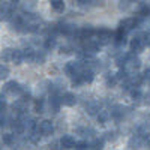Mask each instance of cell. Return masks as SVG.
I'll use <instances>...</instances> for the list:
<instances>
[{
  "mask_svg": "<svg viewBox=\"0 0 150 150\" xmlns=\"http://www.w3.org/2000/svg\"><path fill=\"white\" fill-rule=\"evenodd\" d=\"M112 35H114V33H111L110 29L102 27V29H98V30L95 32V36H93V38L99 42V45L104 47V45H110V44L112 42Z\"/></svg>",
  "mask_w": 150,
  "mask_h": 150,
  "instance_id": "1",
  "label": "cell"
},
{
  "mask_svg": "<svg viewBox=\"0 0 150 150\" xmlns=\"http://www.w3.org/2000/svg\"><path fill=\"white\" fill-rule=\"evenodd\" d=\"M62 107V95L60 92L50 90V110L51 112H57Z\"/></svg>",
  "mask_w": 150,
  "mask_h": 150,
  "instance_id": "2",
  "label": "cell"
},
{
  "mask_svg": "<svg viewBox=\"0 0 150 150\" xmlns=\"http://www.w3.org/2000/svg\"><path fill=\"white\" fill-rule=\"evenodd\" d=\"M84 69L83 63L81 62H68V63L65 65L63 71H65V75H68V77H74L75 74H78Z\"/></svg>",
  "mask_w": 150,
  "mask_h": 150,
  "instance_id": "3",
  "label": "cell"
},
{
  "mask_svg": "<svg viewBox=\"0 0 150 150\" xmlns=\"http://www.w3.org/2000/svg\"><path fill=\"white\" fill-rule=\"evenodd\" d=\"M129 48H131V53H134V54L141 53L143 50L146 48L144 47V42H143V33L134 36V39L129 42Z\"/></svg>",
  "mask_w": 150,
  "mask_h": 150,
  "instance_id": "4",
  "label": "cell"
},
{
  "mask_svg": "<svg viewBox=\"0 0 150 150\" xmlns=\"http://www.w3.org/2000/svg\"><path fill=\"white\" fill-rule=\"evenodd\" d=\"M12 14H14L12 3L6 2V0H0V20H6L8 21Z\"/></svg>",
  "mask_w": 150,
  "mask_h": 150,
  "instance_id": "5",
  "label": "cell"
},
{
  "mask_svg": "<svg viewBox=\"0 0 150 150\" xmlns=\"http://www.w3.org/2000/svg\"><path fill=\"white\" fill-rule=\"evenodd\" d=\"M129 112H131V108H126L123 105H116L111 110V117L119 122V120H123L125 117H126V114H129Z\"/></svg>",
  "mask_w": 150,
  "mask_h": 150,
  "instance_id": "6",
  "label": "cell"
},
{
  "mask_svg": "<svg viewBox=\"0 0 150 150\" xmlns=\"http://www.w3.org/2000/svg\"><path fill=\"white\" fill-rule=\"evenodd\" d=\"M3 90H5L6 93H12V95H21L24 89L21 87V84L17 83V81H8V83L3 86Z\"/></svg>",
  "mask_w": 150,
  "mask_h": 150,
  "instance_id": "7",
  "label": "cell"
},
{
  "mask_svg": "<svg viewBox=\"0 0 150 150\" xmlns=\"http://www.w3.org/2000/svg\"><path fill=\"white\" fill-rule=\"evenodd\" d=\"M126 32H125L122 27H117L116 33L112 35V44H114L116 47H122L125 45V42H126Z\"/></svg>",
  "mask_w": 150,
  "mask_h": 150,
  "instance_id": "8",
  "label": "cell"
},
{
  "mask_svg": "<svg viewBox=\"0 0 150 150\" xmlns=\"http://www.w3.org/2000/svg\"><path fill=\"white\" fill-rule=\"evenodd\" d=\"M12 110H14L17 114H24V112H27L29 110V101H26V99H17V101L14 102V105H12Z\"/></svg>",
  "mask_w": 150,
  "mask_h": 150,
  "instance_id": "9",
  "label": "cell"
},
{
  "mask_svg": "<svg viewBox=\"0 0 150 150\" xmlns=\"http://www.w3.org/2000/svg\"><path fill=\"white\" fill-rule=\"evenodd\" d=\"M102 110V102L101 101H90L86 104V111L89 116H96L99 111Z\"/></svg>",
  "mask_w": 150,
  "mask_h": 150,
  "instance_id": "10",
  "label": "cell"
},
{
  "mask_svg": "<svg viewBox=\"0 0 150 150\" xmlns=\"http://www.w3.org/2000/svg\"><path fill=\"white\" fill-rule=\"evenodd\" d=\"M53 131H54V126H53L51 120H42L39 123V132H41V135L48 137V135L53 134Z\"/></svg>",
  "mask_w": 150,
  "mask_h": 150,
  "instance_id": "11",
  "label": "cell"
},
{
  "mask_svg": "<svg viewBox=\"0 0 150 150\" xmlns=\"http://www.w3.org/2000/svg\"><path fill=\"white\" fill-rule=\"evenodd\" d=\"M75 104H77V96H75L74 93L66 92V93L62 95V105H65V107H74Z\"/></svg>",
  "mask_w": 150,
  "mask_h": 150,
  "instance_id": "12",
  "label": "cell"
},
{
  "mask_svg": "<svg viewBox=\"0 0 150 150\" xmlns=\"http://www.w3.org/2000/svg\"><path fill=\"white\" fill-rule=\"evenodd\" d=\"M137 135H140L144 141H147L150 138V125L149 123H141L137 128Z\"/></svg>",
  "mask_w": 150,
  "mask_h": 150,
  "instance_id": "13",
  "label": "cell"
},
{
  "mask_svg": "<svg viewBox=\"0 0 150 150\" xmlns=\"http://www.w3.org/2000/svg\"><path fill=\"white\" fill-rule=\"evenodd\" d=\"M95 32H96V30H95L92 26H84V27L80 29V38H78V39H80V41L90 39V38L95 36Z\"/></svg>",
  "mask_w": 150,
  "mask_h": 150,
  "instance_id": "14",
  "label": "cell"
},
{
  "mask_svg": "<svg viewBox=\"0 0 150 150\" xmlns=\"http://www.w3.org/2000/svg\"><path fill=\"white\" fill-rule=\"evenodd\" d=\"M75 138L72 135H62V138H60V146L63 147V149H74L75 147Z\"/></svg>",
  "mask_w": 150,
  "mask_h": 150,
  "instance_id": "15",
  "label": "cell"
},
{
  "mask_svg": "<svg viewBox=\"0 0 150 150\" xmlns=\"http://www.w3.org/2000/svg\"><path fill=\"white\" fill-rule=\"evenodd\" d=\"M144 143L146 141L141 138L140 135H132L129 138V141H128V147L129 149H141L144 146Z\"/></svg>",
  "mask_w": 150,
  "mask_h": 150,
  "instance_id": "16",
  "label": "cell"
},
{
  "mask_svg": "<svg viewBox=\"0 0 150 150\" xmlns=\"http://www.w3.org/2000/svg\"><path fill=\"white\" fill-rule=\"evenodd\" d=\"M119 27H122V29H123L125 32H126V33H129L131 30L137 29L134 17H131V18H125L123 21H120V24H119Z\"/></svg>",
  "mask_w": 150,
  "mask_h": 150,
  "instance_id": "17",
  "label": "cell"
},
{
  "mask_svg": "<svg viewBox=\"0 0 150 150\" xmlns=\"http://www.w3.org/2000/svg\"><path fill=\"white\" fill-rule=\"evenodd\" d=\"M80 74H81V78H83L84 84H90L95 80V71L90 69V68H84Z\"/></svg>",
  "mask_w": 150,
  "mask_h": 150,
  "instance_id": "18",
  "label": "cell"
},
{
  "mask_svg": "<svg viewBox=\"0 0 150 150\" xmlns=\"http://www.w3.org/2000/svg\"><path fill=\"white\" fill-rule=\"evenodd\" d=\"M11 128H12V132H14L15 135H21L24 131H26V126H24V122H23V120H20V119L12 120V123H11Z\"/></svg>",
  "mask_w": 150,
  "mask_h": 150,
  "instance_id": "19",
  "label": "cell"
},
{
  "mask_svg": "<svg viewBox=\"0 0 150 150\" xmlns=\"http://www.w3.org/2000/svg\"><path fill=\"white\" fill-rule=\"evenodd\" d=\"M129 95H131V99L135 102V104H141L143 101V93L140 90V87H134V89L129 90Z\"/></svg>",
  "mask_w": 150,
  "mask_h": 150,
  "instance_id": "20",
  "label": "cell"
},
{
  "mask_svg": "<svg viewBox=\"0 0 150 150\" xmlns=\"http://www.w3.org/2000/svg\"><path fill=\"white\" fill-rule=\"evenodd\" d=\"M96 117H98V122L101 123V125H105L110 119H111V112L108 111V110H101L96 114Z\"/></svg>",
  "mask_w": 150,
  "mask_h": 150,
  "instance_id": "21",
  "label": "cell"
},
{
  "mask_svg": "<svg viewBox=\"0 0 150 150\" xmlns=\"http://www.w3.org/2000/svg\"><path fill=\"white\" fill-rule=\"evenodd\" d=\"M116 84H117L116 74H114V72H107V75H105V86L110 87V89H112Z\"/></svg>",
  "mask_w": 150,
  "mask_h": 150,
  "instance_id": "22",
  "label": "cell"
},
{
  "mask_svg": "<svg viewBox=\"0 0 150 150\" xmlns=\"http://www.w3.org/2000/svg\"><path fill=\"white\" fill-rule=\"evenodd\" d=\"M35 51H36V50H33V48H24V50H23V60L29 62V63H33Z\"/></svg>",
  "mask_w": 150,
  "mask_h": 150,
  "instance_id": "23",
  "label": "cell"
},
{
  "mask_svg": "<svg viewBox=\"0 0 150 150\" xmlns=\"http://www.w3.org/2000/svg\"><path fill=\"white\" fill-rule=\"evenodd\" d=\"M77 134H78V135H81L84 140H86V138H92L93 135H96V134H95V131H93V129H90V128H78V129H77Z\"/></svg>",
  "mask_w": 150,
  "mask_h": 150,
  "instance_id": "24",
  "label": "cell"
},
{
  "mask_svg": "<svg viewBox=\"0 0 150 150\" xmlns=\"http://www.w3.org/2000/svg\"><path fill=\"white\" fill-rule=\"evenodd\" d=\"M128 57H129V53H120L116 57V65L119 68H125L126 66V62H128Z\"/></svg>",
  "mask_w": 150,
  "mask_h": 150,
  "instance_id": "25",
  "label": "cell"
},
{
  "mask_svg": "<svg viewBox=\"0 0 150 150\" xmlns=\"http://www.w3.org/2000/svg\"><path fill=\"white\" fill-rule=\"evenodd\" d=\"M51 8H53L56 12L62 14V12L65 11L66 5H65V2H63V0H51Z\"/></svg>",
  "mask_w": 150,
  "mask_h": 150,
  "instance_id": "26",
  "label": "cell"
},
{
  "mask_svg": "<svg viewBox=\"0 0 150 150\" xmlns=\"http://www.w3.org/2000/svg\"><path fill=\"white\" fill-rule=\"evenodd\" d=\"M12 63L15 65H21L23 62V50H14V54H12Z\"/></svg>",
  "mask_w": 150,
  "mask_h": 150,
  "instance_id": "27",
  "label": "cell"
},
{
  "mask_svg": "<svg viewBox=\"0 0 150 150\" xmlns=\"http://www.w3.org/2000/svg\"><path fill=\"white\" fill-rule=\"evenodd\" d=\"M2 141H3V144H6V146H14V144H15V135H14V134H3Z\"/></svg>",
  "mask_w": 150,
  "mask_h": 150,
  "instance_id": "28",
  "label": "cell"
},
{
  "mask_svg": "<svg viewBox=\"0 0 150 150\" xmlns=\"http://www.w3.org/2000/svg\"><path fill=\"white\" fill-rule=\"evenodd\" d=\"M44 62H45V53H44V51H39V50H36V51H35V59H33V63L42 65Z\"/></svg>",
  "mask_w": 150,
  "mask_h": 150,
  "instance_id": "29",
  "label": "cell"
},
{
  "mask_svg": "<svg viewBox=\"0 0 150 150\" xmlns=\"http://www.w3.org/2000/svg\"><path fill=\"white\" fill-rule=\"evenodd\" d=\"M39 140H41V132H39V129H35V131H32L30 132V135H29V141L32 143V144H38L39 143Z\"/></svg>",
  "mask_w": 150,
  "mask_h": 150,
  "instance_id": "30",
  "label": "cell"
},
{
  "mask_svg": "<svg viewBox=\"0 0 150 150\" xmlns=\"http://www.w3.org/2000/svg\"><path fill=\"white\" fill-rule=\"evenodd\" d=\"M54 47H56V38H54V36L45 38V41H44V48H45V50H53Z\"/></svg>",
  "mask_w": 150,
  "mask_h": 150,
  "instance_id": "31",
  "label": "cell"
},
{
  "mask_svg": "<svg viewBox=\"0 0 150 150\" xmlns=\"http://www.w3.org/2000/svg\"><path fill=\"white\" fill-rule=\"evenodd\" d=\"M12 54H14V48H5L3 53H2V60L3 62H11Z\"/></svg>",
  "mask_w": 150,
  "mask_h": 150,
  "instance_id": "32",
  "label": "cell"
},
{
  "mask_svg": "<svg viewBox=\"0 0 150 150\" xmlns=\"http://www.w3.org/2000/svg\"><path fill=\"white\" fill-rule=\"evenodd\" d=\"M104 138H96V140H93L92 143H89V149H104Z\"/></svg>",
  "mask_w": 150,
  "mask_h": 150,
  "instance_id": "33",
  "label": "cell"
},
{
  "mask_svg": "<svg viewBox=\"0 0 150 150\" xmlns=\"http://www.w3.org/2000/svg\"><path fill=\"white\" fill-rule=\"evenodd\" d=\"M24 122V126H26L27 131H35L36 129V120L35 119H27V120H23Z\"/></svg>",
  "mask_w": 150,
  "mask_h": 150,
  "instance_id": "34",
  "label": "cell"
},
{
  "mask_svg": "<svg viewBox=\"0 0 150 150\" xmlns=\"http://www.w3.org/2000/svg\"><path fill=\"white\" fill-rule=\"evenodd\" d=\"M35 111L38 112V114H42L44 112V99H36L35 101Z\"/></svg>",
  "mask_w": 150,
  "mask_h": 150,
  "instance_id": "35",
  "label": "cell"
},
{
  "mask_svg": "<svg viewBox=\"0 0 150 150\" xmlns=\"http://www.w3.org/2000/svg\"><path fill=\"white\" fill-rule=\"evenodd\" d=\"M9 77V68L5 65H0V80H5Z\"/></svg>",
  "mask_w": 150,
  "mask_h": 150,
  "instance_id": "36",
  "label": "cell"
},
{
  "mask_svg": "<svg viewBox=\"0 0 150 150\" xmlns=\"http://www.w3.org/2000/svg\"><path fill=\"white\" fill-rule=\"evenodd\" d=\"M131 3H132V0H119V8H120L122 11H126Z\"/></svg>",
  "mask_w": 150,
  "mask_h": 150,
  "instance_id": "37",
  "label": "cell"
},
{
  "mask_svg": "<svg viewBox=\"0 0 150 150\" xmlns=\"http://www.w3.org/2000/svg\"><path fill=\"white\" fill-rule=\"evenodd\" d=\"M104 135H105V137H104V140H107V141H111V140H114V138H116V137H114L116 132H114V131H108V132H105Z\"/></svg>",
  "mask_w": 150,
  "mask_h": 150,
  "instance_id": "38",
  "label": "cell"
},
{
  "mask_svg": "<svg viewBox=\"0 0 150 150\" xmlns=\"http://www.w3.org/2000/svg\"><path fill=\"white\" fill-rule=\"evenodd\" d=\"M138 14H141L143 17H149V14H150V8H149L147 5L141 6V9H140V12H138Z\"/></svg>",
  "mask_w": 150,
  "mask_h": 150,
  "instance_id": "39",
  "label": "cell"
},
{
  "mask_svg": "<svg viewBox=\"0 0 150 150\" xmlns=\"http://www.w3.org/2000/svg\"><path fill=\"white\" fill-rule=\"evenodd\" d=\"M143 42H144V47L150 48V33H143Z\"/></svg>",
  "mask_w": 150,
  "mask_h": 150,
  "instance_id": "40",
  "label": "cell"
},
{
  "mask_svg": "<svg viewBox=\"0 0 150 150\" xmlns=\"http://www.w3.org/2000/svg\"><path fill=\"white\" fill-rule=\"evenodd\" d=\"M75 149H89V143H87L86 140L84 141H80V143H75Z\"/></svg>",
  "mask_w": 150,
  "mask_h": 150,
  "instance_id": "41",
  "label": "cell"
},
{
  "mask_svg": "<svg viewBox=\"0 0 150 150\" xmlns=\"http://www.w3.org/2000/svg\"><path fill=\"white\" fill-rule=\"evenodd\" d=\"M6 110V99L3 95H0V112H3Z\"/></svg>",
  "mask_w": 150,
  "mask_h": 150,
  "instance_id": "42",
  "label": "cell"
},
{
  "mask_svg": "<svg viewBox=\"0 0 150 150\" xmlns=\"http://www.w3.org/2000/svg\"><path fill=\"white\" fill-rule=\"evenodd\" d=\"M141 104H144V105L150 107V93H146V95H143V101H141Z\"/></svg>",
  "mask_w": 150,
  "mask_h": 150,
  "instance_id": "43",
  "label": "cell"
},
{
  "mask_svg": "<svg viewBox=\"0 0 150 150\" xmlns=\"http://www.w3.org/2000/svg\"><path fill=\"white\" fill-rule=\"evenodd\" d=\"M143 78H144V81H150V66H149L147 69H144V72H143Z\"/></svg>",
  "mask_w": 150,
  "mask_h": 150,
  "instance_id": "44",
  "label": "cell"
},
{
  "mask_svg": "<svg viewBox=\"0 0 150 150\" xmlns=\"http://www.w3.org/2000/svg\"><path fill=\"white\" fill-rule=\"evenodd\" d=\"M60 50H62V51H60L62 54H68V53H71V50H72V48H71L69 45H65V47H62Z\"/></svg>",
  "mask_w": 150,
  "mask_h": 150,
  "instance_id": "45",
  "label": "cell"
},
{
  "mask_svg": "<svg viewBox=\"0 0 150 150\" xmlns=\"http://www.w3.org/2000/svg\"><path fill=\"white\" fill-rule=\"evenodd\" d=\"M77 2H78L80 6H87V5L92 3V0H77Z\"/></svg>",
  "mask_w": 150,
  "mask_h": 150,
  "instance_id": "46",
  "label": "cell"
},
{
  "mask_svg": "<svg viewBox=\"0 0 150 150\" xmlns=\"http://www.w3.org/2000/svg\"><path fill=\"white\" fill-rule=\"evenodd\" d=\"M18 2H20V0H11V3H15V5H17Z\"/></svg>",
  "mask_w": 150,
  "mask_h": 150,
  "instance_id": "47",
  "label": "cell"
},
{
  "mask_svg": "<svg viewBox=\"0 0 150 150\" xmlns=\"http://www.w3.org/2000/svg\"><path fill=\"white\" fill-rule=\"evenodd\" d=\"M146 144H147V146H149V149H150V138H149V140L146 141Z\"/></svg>",
  "mask_w": 150,
  "mask_h": 150,
  "instance_id": "48",
  "label": "cell"
},
{
  "mask_svg": "<svg viewBox=\"0 0 150 150\" xmlns=\"http://www.w3.org/2000/svg\"><path fill=\"white\" fill-rule=\"evenodd\" d=\"M0 149H2V146H0Z\"/></svg>",
  "mask_w": 150,
  "mask_h": 150,
  "instance_id": "49",
  "label": "cell"
},
{
  "mask_svg": "<svg viewBox=\"0 0 150 150\" xmlns=\"http://www.w3.org/2000/svg\"><path fill=\"white\" fill-rule=\"evenodd\" d=\"M132 2H134V0H132Z\"/></svg>",
  "mask_w": 150,
  "mask_h": 150,
  "instance_id": "50",
  "label": "cell"
}]
</instances>
